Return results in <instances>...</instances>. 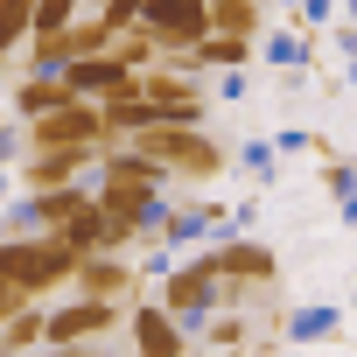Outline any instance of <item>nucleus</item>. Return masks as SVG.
Listing matches in <instances>:
<instances>
[{
    "instance_id": "20",
    "label": "nucleus",
    "mask_w": 357,
    "mask_h": 357,
    "mask_svg": "<svg viewBox=\"0 0 357 357\" xmlns=\"http://www.w3.org/2000/svg\"><path fill=\"white\" fill-rule=\"evenodd\" d=\"M112 56H119V63H133V70H147L161 50H154V36L133 22V29H112Z\"/></svg>"
},
{
    "instance_id": "11",
    "label": "nucleus",
    "mask_w": 357,
    "mask_h": 357,
    "mask_svg": "<svg viewBox=\"0 0 357 357\" xmlns=\"http://www.w3.org/2000/svg\"><path fill=\"white\" fill-rule=\"evenodd\" d=\"M98 168V147H29L22 161V190H50V183H77Z\"/></svg>"
},
{
    "instance_id": "9",
    "label": "nucleus",
    "mask_w": 357,
    "mask_h": 357,
    "mask_svg": "<svg viewBox=\"0 0 357 357\" xmlns=\"http://www.w3.org/2000/svg\"><path fill=\"white\" fill-rule=\"evenodd\" d=\"M70 287H77V294H98V301H133L147 280H140V266H133L126 252H77Z\"/></svg>"
},
{
    "instance_id": "2",
    "label": "nucleus",
    "mask_w": 357,
    "mask_h": 357,
    "mask_svg": "<svg viewBox=\"0 0 357 357\" xmlns=\"http://www.w3.org/2000/svg\"><path fill=\"white\" fill-rule=\"evenodd\" d=\"M0 273H8L29 301H50L56 287H70L77 273V245H63L56 231H0Z\"/></svg>"
},
{
    "instance_id": "18",
    "label": "nucleus",
    "mask_w": 357,
    "mask_h": 357,
    "mask_svg": "<svg viewBox=\"0 0 357 357\" xmlns=\"http://www.w3.org/2000/svg\"><path fill=\"white\" fill-rule=\"evenodd\" d=\"M197 336L204 343H252V322H245V308H204V322H197Z\"/></svg>"
},
{
    "instance_id": "21",
    "label": "nucleus",
    "mask_w": 357,
    "mask_h": 357,
    "mask_svg": "<svg viewBox=\"0 0 357 357\" xmlns=\"http://www.w3.org/2000/svg\"><path fill=\"white\" fill-rule=\"evenodd\" d=\"M238 168L252 175V183H273V175H280V147L273 140H245L238 147Z\"/></svg>"
},
{
    "instance_id": "31",
    "label": "nucleus",
    "mask_w": 357,
    "mask_h": 357,
    "mask_svg": "<svg viewBox=\"0 0 357 357\" xmlns=\"http://www.w3.org/2000/svg\"><path fill=\"white\" fill-rule=\"evenodd\" d=\"M266 8H280V15H287V8H294V0H266Z\"/></svg>"
},
{
    "instance_id": "22",
    "label": "nucleus",
    "mask_w": 357,
    "mask_h": 357,
    "mask_svg": "<svg viewBox=\"0 0 357 357\" xmlns=\"http://www.w3.org/2000/svg\"><path fill=\"white\" fill-rule=\"evenodd\" d=\"M84 15V0H36V29L29 36H56V29H70Z\"/></svg>"
},
{
    "instance_id": "5",
    "label": "nucleus",
    "mask_w": 357,
    "mask_h": 357,
    "mask_svg": "<svg viewBox=\"0 0 357 357\" xmlns=\"http://www.w3.org/2000/svg\"><path fill=\"white\" fill-rule=\"evenodd\" d=\"M161 301L175 308V322L197 336L204 308H218V273H211V259H204V252H197V259H175V266L161 273Z\"/></svg>"
},
{
    "instance_id": "26",
    "label": "nucleus",
    "mask_w": 357,
    "mask_h": 357,
    "mask_svg": "<svg viewBox=\"0 0 357 357\" xmlns=\"http://www.w3.org/2000/svg\"><path fill=\"white\" fill-rule=\"evenodd\" d=\"M273 147H280V154H315V133H308V126H280Z\"/></svg>"
},
{
    "instance_id": "23",
    "label": "nucleus",
    "mask_w": 357,
    "mask_h": 357,
    "mask_svg": "<svg viewBox=\"0 0 357 357\" xmlns=\"http://www.w3.org/2000/svg\"><path fill=\"white\" fill-rule=\"evenodd\" d=\"M357 190V161H343V154H322V197L336 204V197H350Z\"/></svg>"
},
{
    "instance_id": "7",
    "label": "nucleus",
    "mask_w": 357,
    "mask_h": 357,
    "mask_svg": "<svg viewBox=\"0 0 357 357\" xmlns=\"http://www.w3.org/2000/svg\"><path fill=\"white\" fill-rule=\"evenodd\" d=\"M126 336H133L140 357H183V350L197 343L183 322H175L168 301H126Z\"/></svg>"
},
{
    "instance_id": "3",
    "label": "nucleus",
    "mask_w": 357,
    "mask_h": 357,
    "mask_svg": "<svg viewBox=\"0 0 357 357\" xmlns=\"http://www.w3.org/2000/svg\"><path fill=\"white\" fill-rule=\"evenodd\" d=\"M112 329H126V301L77 294V301L50 308V329H43V343H50V350H77V343H91V336H112Z\"/></svg>"
},
{
    "instance_id": "27",
    "label": "nucleus",
    "mask_w": 357,
    "mask_h": 357,
    "mask_svg": "<svg viewBox=\"0 0 357 357\" xmlns=\"http://www.w3.org/2000/svg\"><path fill=\"white\" fill-rule=\"evenodd\" d=\"M211 91H218L225 105H238V98H245V63H238V70H218V84H211Z\"/></svg>"
},
{
    "instance_id": "15",
    "label": "nucleus",
    "mask_w": 357,
    "mask_h": 357,
    "mask_svg": "<svg viewBox=\"0 0 357 357\" xmlns=\"http://www.w3.org/2000/svg\"><path fill=\"white\" fill-rule=\"evenodd\" d=\"M266 0H211V29H225V36H252L259 43V29H266Z\"/></svg>"
},
{
    "instance_id": "17",
    "label": "nucleus",
    "mask_w": 357,
    "mask_h": 357,
    "mask_svg": "<svg viewBox=\"0 0 357 357\" xmlns=\"http://www.w3.org/2000/svg\"><path fill=\"white\" fill-rule=\"evenodd\" d=\"M56 43H63V63H70V56H98V50H112V29H105L98 15H91V22L77 15L70 29H56Z\"/></svg>"
},
{
    "instance_id": "32",
    "label": "nucleus",
    "mask_w": 357,
    "mask_h": 357,
    "mask_svg": "<svg viewBox=\"0 0 357 357\" xmlns=\"http://www.w3.org/2000/svg\"><path fill=\"white\" fill-rule=\"evenodd\" d=\"M350 308H357V287H350Z\"/></svg>"
},
{
    "instance_id": "12",
    "label": "nucleus",
    "mask_w": 357,
    "mask_h": 357,
    "mask_svg": "<svg viewBox=\"0 0 357 357\" xmlns=\"http://www.w3.org/2000/svg\"><path fill=\"white\" fill-rule=\"evenodd\" d=\"M336 336H343V308L336 301H287L280 343H336Z\"/></svg>"
},
{
    "instance_id": "24",
    "label": "nucleus",
    "mask_w": 357,
    "mask_h": 357,
    "mask_svg": "<svg viewBox=\"0 0 357 357\" xmlns=\"http://www.w3.org/2000/svg\"><path fill=\"white\" fill-rule=\"evenodd\" d=\"M8 161H29V119H8L0 126V168Z\"/></svg>"
},
{
    "instance_id": "30",
    "label": "nucleus",
    "mask_w": 357,
    "mask_h": 357,
    "mask_svg": "<svg viewBox=\"0 0 357 357\" xmlns=\"http://www.w3.org/2000/svg\"><path fill=\"white\" fill-rule=\"evenodd\" d=\"M8 84H15V56H0V98H8Z\"/></svg>"
},
{
    "instance_id": "1",
    "label": "nucleus",
    "mask_w": 357,
    "mask_h": 357,
    "mask_svg": "<svg viewBox=\"0 0 357 357\" xmlns=\"http://www.w3.org/2000/svg\"><path fill=\"white\" fill-rule=\"evenodd\" d=\"M133 147H140V154H154V161L175 175V190H204V183H218V175L231 168V147H225V140H211L204 126L147 119V126L133 133Z\"/></svg>"
},
{
    "instance_id": "19",
    "label": "nucleus",
    "mask_w": 357,
    "mask_h": 357,
    "mask_svg": "<svg viewBox=\"0 0 357 357\" xmlns=\"http://www.w3.org/2000/svg\"><path fill=\"white\" fill-rule=\"evenodd\" d=\"M36 29V0H0V56H15Z\"/></svg>"
},
{
    "instance_id": "6",
    "label": "nucleus",
    "mask_w": 357,
    "mask_h": 357,
    "mask_svg": "<svg viewBox=\"0 0 357 357\" xmlns=\"http://www.w3.org/2000/svg\"><path fill=\"white\" fill-rule=\"evenodd\" d=\"M140 29L154 36V50H190L211 36V0H147Z\"/></svg>"
},
{
    "instance_id": "13",
    "label": "nucleus",
    "mask_w": 357,
    "mask_h": 357,
    "mask_svg": "<svg viewBox=\"0 0 357 357\" xmlns=\"http://www.w3.org/2000/svg\"><path fill=\"white\" fill-rule=\"evenodd\" d=\"M63 98H77V91L63 84V70H29V77H15V84H8L15 119H43V112H56Z\"/></svg>"
},
{
    "instance_id": "29",
    "label": "nucleus",
    "mask_w": 357,
    "mask_h": 357,
    "mask_svg": "<svg viewBox=\"0 0 357 357\" xmlns=\"http://www.w3.org/2000/svg\"><path fill=\"white\" fill-rule=\"evenodd\" d=\"M336 218H343V225H357V190H350V197H336Z\"/></svg>"
},
{
    "instance_id": "4",
    "label": "nucleus",
    "mask_w": 357,
    "mask_h": 357,
    "mask_svg": "<svg viewBox=\"0 0 357 357\" xmlns=\"http://www.w3.org/2000/svg\"><path fill=\"white\" fill-rule=\"evenodd\" d=\"M140 91H147L154 119H168V126H204L211 119V91L197 77H183V70H168V63H147L140 70Z\"/></svg>"
},
{
    "instance_id": "14",
    "label": "nucleus",
    "mask_w": 357,
    "mask_h": 357,
    "mask_svg": "<svg viewBox=\"0 0 357 357\" xmlns=\"http://www.w3.org/2000/svg\"><path fill=\"white\" fill-rule=\"evenodd\" d=\"M43 329H50V308H43V301H22V308L0 315V350H36Z\"/></svg>"
},
{
    "instance_id": "10",
    "label": "nucleus",
    "mask_w": 357,
    "mask_h": 357,
    "mask_svg": "<svg viewBox=\"0 0 357 357\" xmlns=\"http://www.w3.org/2000/svg\"><path fill=\"white\" fill-rule=\"evenodd\" d=\"M204 259H211V273H231V280H280L273 245H259L252 231H225V238H211Z\"/></svg>"
},
{
    "instance_id": "28",
    "label": "nucleus",
    "mask_w": 357,
    "mask_h": 357,
    "mask_svg": "<svg viewBox=\"0 0 357 357\" xmlns=\"http://www.w3.org/2000/svg\"><path fill=\"white\" fill-rule=\"evenodd\" d=\"M329 43L350 56V77H357V22H329Z\"/></svg>"
},
{
    "instance_id": "16",
    "label": "nucleus",
    "mask_w": 357,
    "mask_h": 357,
    "mask_svg": "<svg viewBox=\"0 0 357 357\" xmlns=\"http://www.w3.org/2000/svg\"><path fill=\"white\" fill-rule=\"evenodd\" d=\"M252 36H225V29H211L204 43H197V56H204V70H238V63H252Z\"/></svg>"
},
{
    "instance_id": "25",
    "label": "nucleus",
    "mask_w": 357,
    "mask_h": 357,
    "mask_svg": "<svg viewBox=\"0 0 357 357\" xmlns=\"http://www.w3.org/2000/svg\"><path fill=\"white\" fill-rule=\"evenodd\" d=\"M140 8H147V0H98V22H105V29H133Z\"/></svg>"
},
{
    "instance_id": "8",
    "label": "nucleus",
    "mask_w": 357,
    "mask_h": 357,
    "mask_svg": "<svg viewBox=\"0 0 357 357\" xmlns=\"http://www.w3.org/2000/svg\"><path fill=\"white\" fill-rule=\"evenodd\" d=\"M29 147H98V98H63L56 112L29 119Z\"/></svg>"
}]
</instances>
